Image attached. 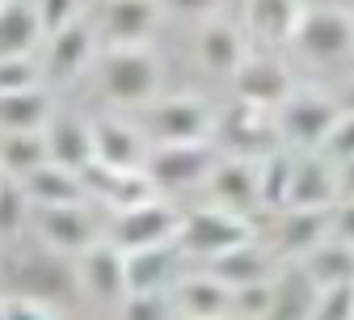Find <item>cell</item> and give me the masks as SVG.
<instances>
[{"label":"cell","mask_w":354,"mask_h":320,"mask_svg":"<svg viewBox=\"0 0 354 320\" xmlns=\"http://www.w3.org/2000/svg\"><path fill=\"white\" fill-rule=\"evenodd\" d=\"M30 84H38L34 55H0V93H9V88H30Z\"/></svg>","instance_id":"cell-37"},{"label":"cell","mask_w":354,"mask_h":320,"mask_svg":"<svg viewBox=\"0 0 354 320\" xmlns=\"http://www.w3.org/2000/svg\"><path fill=\"white\" fill-rule=\"evenodd\" d=\"M51 118V97L42 84L0 93V131H42Z\"/></svg>","instance_id":"cell-22"},{"label":"cell","mask_w":354,"mask_h":320,"mask_svg":"<svg viewBox=\"0 0 354 320\" xmlns=\"http://www.w3.org/2000/svg\"><path fill=\"white\" fill-rule=\"evenodd\" d=\"M321 152H325L333 164L354 160V110H337V118H333V126H329V135H325Z\"/></svg>","instance_id":"cell-35"},{"label":"cell","mask_w":354,"mask_h":320,"mask_svg":"<svg viewBox=\"0 0 354 320\" xmlns=\"http://www.w3.org/2000/svg\"><path fill=\"white\" fill-rule=\"evenodd\" d=\"M47 148L55 164H68L76 173H84L93 164V126L80 122V118H51L47 122Z\"/></svg>","instance_id":"cell-21"},{"label":"cell","mask_w":354,"mask_h":320,"mask_svg":"<svg viewBox=\"0 0 354 320\" xmlns=\"http://www.w3.org/2000/svg\"><path fill=\"white\" fill-rule=\"evenodd\" d=\"M13 283H17L21 295L47 299L55 308H64V303H72L80 295L76 261H68V253H59V249H42V253L21 257V265L13 270Z\"/></svg>","instance_id":"cell-4"},{"label":"cell","mask_w":354,"mask_h":320,"mask_svg":"<svg viewBox=\"0 0 354 320\" xmlns=\"http://www.w3.org/2000/svg\"><path fill=\"white\" fill-rule=\"evenodd\" d=\"M0 320H5V299H0Z\"/></svg>","instance_id":"cell-44"},{"label":"cell","mask_w":354,"mask_h":320,"mask_svg":"<svg viewBox=\"0 0 354 320\" xmlns=\"http://www.w3.org/2000/svg\"><path fill=\"white\" fill-rule=\"evenodd\" d=\"M333 236L354 245V198H337V207H333Z\"/></svg>","instance_id":"cell-40"},{"label":"cell","mask_w":354,"mask_h":320,"mask_svg":"<svg viewBox=\"0 0 354 320\" xmlns=\"http://www.w3.org/2000/svg\"><path fill=\"white\" fill-rule=\"evenodd\" d=\"M0 140H5V131H0Z\"/></svg>","instance_id":"cell-46"},{"label":"cell","mask_w":354,"mask_h":320,"mask_svg":"<svg viewBox=\"0 0 354 320\" xmlns=\"http://www.w3.org/2000/svg\"><path fill=\"white\" fill-rule=\"evenodd\" d=\"M274 308L270 320H317V299H321V283L308 274V265H283L274 279Z\"/></svg>","instance_id":"cell-16"},{"label":"cell","mask_w":354,"mask_h":320,"mask_svg":"<svg viewBox=\"0 0 354 320\" xmlns=\"http://www.w3.org/2000/svg\"><path fill=\"white\" fill-rule=\"evenodd\" d=\"M219 126H224V131H215V135L224 140V148L232 156L261 160V156H270L283 144L279 122H274V110H261V106H249V102H241Z\"/></svg>","instance_id":"cell-9"},{"label":"cell","mask_w":354,"mask_h":320,"mask_svg":"<svg viewBox=\"0 0 354 320\" xmlns=\"http://www.w3.org/2000/svg\"><path fill=\"white\" fill-rule=\"evenodd\" d=\"M295 42L308 59H325V64L346 59V55H354V17L346 9H333V5L304 9Z\"/></svg>","instance_id":"cell-7"},{"label":"cell","mask_w":354,"mask_h":320,"mask_svg":"<svg viewBox=\"0 0 354 320\" xmlns=\"http://www.w3.org/2000/svg\"><path fill=\"white\" fill-rule=\"evenodd\" d=\"M30 194H26V186L17 177H9L5 173V181H0V236H17V227L26 223V215H30Z\"/></svg>","instance_id":"cell-33"},{"label":"cell","mask_w":354,"mask_h":320,"mask_svg":"<svg viewBox=\"0 0 354 320\" xmlns=\"http://www.w3.org/2000/svg\"><path fill=\"white\" fill-rule=\"evenodd\" d=\"M177 227H182V219H177L173 207H165L160 198H148V203H136V207H122L110 223V241L127 253L136 249H152V245H169L177 241Z\"/></svg>","instance_id":"cell-6"},{"label":"cell","mask_w":354,"mask_h":320,"mask_svg":"<svg viewBox=\"0 0 354 320\" xmlns=\"http://www.w3.org/2000/svg\"><path fill=\"white\" fill-rule=\"evenodd\" d=\"M219 164L211 140L198 144H156L148 152V173L160 190H190L198 181H211V169Z\"/></svg>","instance_id":"cell-5"},{"label":"cell","mask_w":354,"mask_h":320,"mask_svg":"<svg viewBox=\"0 0 354 320\" xmlns=\"http://www.w3.org/2000/svg\"><path fill=\"white\" fill-rule=\"evenodd\" d=\"M317 320H354V283H333V287H321V299H317Z\"/></svg>","instance_id":"cell-36"},{"label":"cell","mask_w":354,"mask_h":320,"mask_svg":"<svg viewBox=\"0 0 354 320\" xmlns=\"http://www.w3.org/2000/svg\"><path fill=\"white\" fill-rule=\"evenodd\" d=\"M118 316H127V320H169V316H177V299H173V287L127 291V299L118 303Z\"/></svg>","instance_id":"cell-32"},{"label":"cell","mask_w":354,"mask_h":320,"mask_svg":"<svg viewBox=\"0 0 354 320\" xmlns=\"http://www.w3.org/2000/svg\"><path fill=\"white\" fill-rule=\"evenodd\" d=\"M93 152H97L93 160L106 169H144L152 144L144 140L140 126L118 122V118H102V122H93Z\"/></svg>","instance_id":"cell-14"},{"label":"cell","mask_w":354,"mask_h":320,"mask_svg":"<svg viewBox=\"0 0 354 320\" xmlns=\"http://www.w3.org/2000/svg\"><path fill=\"white\" fill-rule=\"evenodd\" d=\"M76 279H80V295L97 303H122L127 299V249H118L114 241L106 245L93 241L84 253H76Z\"/></svg>","instance_id":"cell-8"},{"label":"cell","mask_w":354,"mask_h":320,"mask_svg":"<svg viewBox=\"0 0 354 320\" xmlns=\"http://www.w3.org/2000/svg\"><path fill=\"white\" fill-rule=\"evenodd\" d=\"M337 106H342V110H354V80L342 88V102H337Z\"/></svg>","instance_id":"cell-43"},{"label":"cell","mask_w":354,"mask_h":320,"mask_svg":"<svg viewBox=\"0 0 354 320\" xmlns=\"http://www.w3.org/2000/svg\"><path fill=\"white\" fill-rule=\"evenodd\" d=\"M26 316L51 320V316H59V308L47 303V299H34V295H13V299H5V320H26Z\"/></svg>","instance_id":"cell-39"},{"label":"cell","mask_w":354,"mask_h":320,"mask_svg":"<svg viewBox=\"0 0 354 320\" xmlns=\"http://www.w3.org/2000/svg\"><path fill=\"white\" fill-rule=\"evenodd\" d=\"M211 194L232 207V211H249L261 203V173H257V160L249 156H224L215 169H211Z\"/></svg>","instance_id":"cell-17"},{"label":"cell","mask_w":354,"mask_h":320,"mask_svg":"<svg viewBox=\"0 0 354 320\" xmlns=\"http://www.w3.org/2000/svg\"><path fill=\"white\" fill-rule=\"evenodd\" d=\"M215 5H219V0H165V9L182 13V17H203V13H211Z\"/></svg>","instance_id":"cell-41"},{"label":"cell","mask_w":354,"mask_h":320,"mask_svg":"<svg viewBox=\"0 0 354 320\" xmlns=\"http://www.w3.org/2000/svg\"><path fill=\"white\" fill-rule=\"evenodd\" d=\"M198 55H203V64H207L211 72L232 76V72L241 68V59H245L241 34H236L232 26H207V30L198 34Z\"/></svg>","instance_id":"cell-30"},{"label":"cell","mask_w":354,"mask_h":320,"mask_svg":"<svg viewBox=\"0 0 354 320\" xmlns=\"http://www.w3.org/2000/svg\"><path fill=\"white\" fill-rule=\"evenodd\" d=\"M173 299H177V316L211 320V316H228L232 312V287L219 283L211 270L203 274V279H182L173 287Z\"/></svg>","instance_id":"cell-20"},{"label":"cell","mask_w":354,"mask_h":320,"mask_svg":"<svg viewBox=\"0 0 354 320\" xmlns=\"http://www.w3.org/2000/svg\"><path fill=\"white\" fill-rule=\"evenodd\" d=\"M337 110L342 106H333L325 93H317V88H291V97L274 110V122H279L283 144L317 152L325 144V135H329Z\"/></svg>","instance_id":"cell-2"},{"label":"cell","mask_w":354,"mask_h":320,"mask_svg":"<svg viewBox=\"0 0 354 320\" xmlns=\"http://www.w3.org/2000/svg\"><path fill=\"white\" fill-rule=\"evenodd\" d=\"M102 84L122 106H140L156 93V59L140 42H114L102 59Z\"/></svg>","instance_id":"cell-3"},{"label":"cell","mask_w":354,"mask_h":320,"mask_svg":"<svg viewBox=\"0 0 354 320\" xmlns=\"http://www.w3.org/2000/svg\"><path fill=\"white\" fill-rule=\"evenodd\" d=\"M88 55H93V30H88L84 21H68L64 30L51 34V47H47V72L59 76V80H72Z\"/></svg>","instance_id":"cell-26"},{"label":"cell","mask_w":354,"mask_h":320,"mask_svg":"<svg viewBox=\"0 0 354 320\" xmlns=\"http://www.w3.org/2000/svg\"><path fill=\"white\" fill-rule=\"evenodd\" d=\"M5 5H9V0H0V9H5Z\"/></svg>","instance_id":"cell-45"},{"label":"cell","mask_w":354,"mask_h":320,"mask_svg":"<svg viewBox=\"0 0 354 320\" xmlns=\"http://www.w3.org/2000/svg\"><path fill=\"white\" fill-rule=\"evenodd\" d=\"M47 34L38 17V5L30 0H9L0 9V55H34L38 38Z\"/></svg>","instance_id":"cell-24"},{"label":"cell","mask_w":354,"mask_h":320,"mask_svg":"<svg viewBox=\"0 0 354 320\" xmlns=\"http://www.w3.org/2000/svg\"><path fill=\"white\" fill-rule=\"evenodd\" d=\"M232 88L236 97L249 102V106H261V110H279L287 97H291V72L270 59V55H253V59H241V68L232 72Z\"/></svg>","instance_id":"cell-11"},{"label":"cell","mask_w":354,"mask_h":320,"mask_svg":"<svg viewBox=\"0 0 354 320\" xmlns=\"http://www.w3.org/2000/svg\"><path fill=\"white\" fill-rule=\"evenodd\" d=\"M38 232L47 249H59L68 257L84 253L88 245L97 241L93 219H88L84 203H64V207H38Z\"/></svg>","instance_id":"cell-13"},{"label":"cell","mask_w":354,"mask_h":320,"mask_svg":"<svg viewBox=\"0 0 354 320\" xmlns=\"http://www.w3.org/2000/svg\"><path fill=\"white\" fill-rule=\"evenodd\" d=\"M337 190H342V198H354V160L337 164Z\"/></svg>","instance_id":"cell-42"},{"label":"cell","mask_w":354,"mask_h":320,"mask_svg":"<svg viewBox=\"0 0 354 320\" xmlns=\"http://www.w3.org/2000/svg\"><path fill=\"white\" fill-rule=\"evenodd\" d=\"M245 21L261 42L283 47V42H295L299 34L304 5L299 0H245Z\"/></svg>","instance_id":"cell-19"},{"label":"cell","mask_w":354,"mask_h":320,"mask_svg":"<svg viewBox=\"0 0 354 320\" xmlns=\"http://www.w3.org/2000/svg\"><path fill=\"white\" fill-rule=\"evenodd\" d=\"M21 186H26V194H30V203H34V207L84 203V194H88L84 173H76V169H68V164H55V160L38 164L34 173H26V177H21Z\"/></svg>","instance_id":"cell-18"},{"label":"cell","mask_w":354,"mask_h":320,"mask_svg":"<svg viewBox=\"0 0 354 320\" xmlns=\"http://www.w3.org/2000/svg\"><path fill=\"white\" fill-rule=\"evenodd\" d=\"M308 265V274L321 283V287H333V283H354V245L342 241V236H329L321 241L308 257H299Z\"/></svg>","instance_id":"cell-29"},{"label":"cell","mask_w":354,"mask_h":320,"mask_svg":"<svg viewBox=\"0 0 354 320\" xmlns=\"http://www.w3.org/2000/svg\"><path fill=\"white\" fill-rule=\"evenodd\" d=\"M333 236V207H283L274 241L287 257H308L321 241Z\"/></svg>","instance_id":"cell-12"},{"label":"cell","mask_w":354,"mask_h":320,"mask_svg":"<svg viewBox=\"0 0 354 320\" xmlns=\"http://www.w3.org/2000/svg\"><path fill=\"white\" fill-rule=\"evenodd\" d=\"M177 241L169 245H152V249H136L127 253V291H148V287H173L177 274Z\"/></svg>","instance_id":"cell-23"},{"label":"cell","mask_w":354,"mask_h":320,"mask_svg":"<svg viewBox=\"0 0 354 320\" xmlns=\"http://www.w3.org/2000/svg\"><path fill=\"white\" fill-rule=\"evenodd\" d=\"M148 131L156 135V144H198L215 135V114L198 97H173L152 106Z\"/></svg>","instance_id":"cell-10"},{"label":"cell","mask_w":354,"mask_h":320,"mask_svg":"<svg viewBox=\"0 0 354 320\" xmlns=\"http://www.w3.org/2000/svg\"><path fill=\"white\" fill-rule=\"evenodd\" d=\"M38 5V17H42V30L55 34L64 30L68 21H76V9H80V0H34Z\"/></svg>","instance_id":"cell-38"},{"label":"cell","mask_w":354,"mask_h":320,"mask_svg":"<svg viewBox=\"0 0 354 320\" xmlns=\"http://www.w3.org/2000/svg\"><path fill=\"white\" fill-rule=\"evenodd\" d=\"M337 198H342V190H337L333 160L321 148L313 156H295L287 207H337Z\"/></svg>","instance_id":"cell-15"},{"label":"cell","mask_w":354,"mask_h":320,"mask_svg":"<svg viewBox=\"0 0 354 320\" xmlns=\"http://www.w3.org/2000/svg\"><path fill=\"white\" fill-rule=\"evenodd\" d=\"M156 26V0H110L106 34L110 42H144Z\"/></svg>","instance_id":"cell-28"},{"label":"cell","mask_w":354,"mask_h":320,"mask_svg":"<svg viewBox=\"0 0 354 320\" xmlns=\"http://www.w3.org/2000/svg\"><path fill=\"white\" fill-rule=\"evenodd\" d=\"M51 160V148H47V126L42 131H5V140H0V169L9 177H26L34 173L38 164Z\"/></svg>","instance_id":"cell-27"},{"label":"cell","mask_w":354,"mask_h":320,"mask_svg":"<svg viewBox=\"0 0 354 320\" xmlns=\"http://www.w3.org/2000/svg\"><path fill=\"white\" fill-rule=\"evenodd\" d=\"M245 241H257L253 223L245 219V211H232V207H203L194 215L182 219V227H177V245H182V253L190 257H215L224 253L232 245H245Z\"/></svg>","instance_id":"cell-1"},{"label":"cell","mask_w":354,"mask_h":320,"mask_svg":"<svg viewBox=\"0 0 354 320\" xmlns=\"http://www.w3.org/2000/svg\"><path fill=\"white\" fill-rule=\"evenodd\" d=\"M291 169H295V156H287L283 148H274L270 156L257 160V173H261V207H287Z\"/></svg>","instance_id":"cell-31"},{"label":"cell","mask_w":354,"mask_h":320,"mask_svg":"<svg viewBox=\"0 0 354 320\" xmlns=\"http://www.w3.org/2000/svg\"><path fill=\"white\" fill-rule=\"evenodd\" d=\"M274 308V287L270 279H257V283H245L232 291V312L236 316H249V320H266Z\"/></svg>","instance_id":"cell-34"},{"label":"cell","mask_w":354,"mask_h":320,"mask_svg":"<svg viewBox=\"0 0 354 320\" xmlns=\"http://www.w3.org/2000/svg\"><path fill=\"white\" fill-rule=\"evenodd\" d=\"M207 270L215 274L219 283H228L232 291L245 287V283H257V279H270V257L257 249V241H245V245H232L224 253L207 257Z\"/></svg>","instance_id":"cell-25"}]
</instances>
